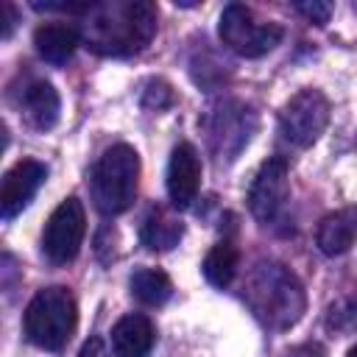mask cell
<instances>
[{
	"label": "cell",
	"mask_w": 357,
	"mask_h": 357,
	"mask_svg": "<svg viewBox=\"0 0 357 357\" xmlns=\"http://www.w3.org/2000/svg\"><path fill=\"white\" fill-rule=\"evenodd\" d=\"M156 17L151 0L95 3L81 25V42L98 56H137L156 36Z\"/></svg>",
	"instance_id": "cell-1"
},
{
	"label": "cell",
	"mask_w": 357,
	"mask_h": 357,
	"mask_svg": "<svg viewBox=\"0 0 357 357\" xmlns=\"http://www.w3.org/2000/svg\"><path fill=\"white\" fill-rule=\"evenodd\" d=\"M243 298L254 318L268 329H290L307 310V293L296 273L282 262L262 259L251 268L243 284Z\"/></svg>",
	"instance_id": "cell-2"
},
{
	"label": "cell",
	"mask_w": 357,
	"mask_h": 357,
	"mask_svg": "<svg viewBox=\"0 0 357 357\" xmlns=\"http://www.w3.org/2000/svg\"><path fill=\"white\" fill-rule=\"evenodd\" d=\"M25 335L33 346L45 351H61L78 326V307L67 287H42L25 307L22 315Z\"/></svg>",
	"instance_id": "cell-3"
},
{
	"label": "cell",
	"mask_w": 357,
	"mask_h": 357,
	"mask_svg": "<svg viewBox=\"0 0 357 357\" xmlns=\"http://www.w3.org/2000/svg\"><path fill=\"white\" fill-rule=\"evenodd\" d=\"M137 181H139V156L131 145L117 142L103 151V156L92 167L89 190L92 201L103 215H120L126 212L137 198Z\"/></svg>",
	"instance_id": "cell-4"
},
{
	"label": "cell",
	"mask_w": 357,
	"mask_h": 357,
	"mask_svg": "<svg viewBox=\"0 0 357 357\" xmlns=\"http://www.w3.org/2000/svg\"><path fill=\"white\" fill-rule=\"evenodd\" d=\"M201 128L206 134L212 156L218 162H234L257 131V114L248 103L237 98H223L206 109Z\"/></svg>",
	"instance_id": "cell-5"
},
{
	"label": "cell",
	"mask_w": 357,
	"mask_h": 357,
	"mask_svg": "<svg viewBox=\"0 0 357 357\" xmlns=\"http://www.w3.org/2000/svg\"><path fill=\"white\" fill-rule=\"evenodd\" d=\"M218 33H220V42L243 59H259V56L271 53L284 36L282 25H276L271 20H259L243 3H229L220 11Z\"/></svg>",
	"instance_id": "cell-6"
},
{
	"label": "cell",
	"mask_w": 357,
	"mask_h": 357,
	"mask_svg": "<svg viewBox=\"0 0 357 357\" xmlns=\"http://www.w3.org/2000/svg\"><path fill=\"white\" fill-rule=\"evenodd\" d=\"M84 234H86L84 204L75 195H70L50 212L42 231V251L53 265H67L78 257Z\"/></svg>",
	"instance_id": "cell-7"
},
{
	"label": "cell",
	"mask_w": 357,
	"mask_h": 357,
	"mask_svg": "<svg viewBox=\"0 0 357 357\" xmlns=\"http://www.w3.org/2000/svg\"><path fill=\"white\" fill-rule=\"evenodd\" d=\"M329 123V100L318 89H301L296 92L279 112V128L287 142L296 148H310L318 142Z\"/></svg>",
	"instance_id": "cell-8"
},
{
	"label": "cell",
	"mask_w": 357,
	"mask_h": 357,
	"mask_svg": "<svg viewBox=\"0 0 357 357\" xmlns=\"http://www.w3.org/2000/svg\"><path fill=\"white\" fill-rule=\"evenodd\" d=\"M290 184H287V162L284 156H271L259 165L248 184V209L259 223H271L284 201H287Z\"/></svg>",
	"instance_id": "cell-9"
},
{
	"label": "cell",
	"mask_w": 357,
	"mask_h": 357,
	"mask_svg": "<svg viewBox=\"0 0 357 357\" xmlns=\"http://www.w3.org/2000/svg\"><path fill=\"white\" fill-rule=\"evenodd\" d=\"M45 178H47V167L39 159H20L14 167H8L3 176V187H0L3 220H11L14 215H20L33 201Z\"/></svg>",
	"instance_id": "cell-10"
},
{
	"label": "cell",
	"mask_w": 357,
	"mask_h": 357,
	"mask_svg": "<svg viewBox=\"0 0 357 357\" xmlns=\"http://www.w3.org/2000/svg\"><path fill=\"white\" fill-rule=\"evenodd\" d=\"M201 187V156L190 142H178L167 165V195L173 206L184 209L195 201Z\"/></svg>",
	"instance_id": "cell-11"
},
{
	"label": "cell",
	"mask_w": 357,
	"mask_h": 357,
	"mask_svg": "<svg viewBox=\"0 0 357 357\" xmlns=\"http://www.w3.org/2000/svg\"><path fill=\"white\" fill-rule=\"evenodd\" d=\"M156 343V329L148 315L131 312L112 326V351L114 357H148Z\"/></svg>",
	"instance_id": "cell-12"
},
{
	"label": "cell",
	"mask_w": 357,
	"mask_h": 357,
	"mask_svg": "<svg viewBox=\"0 0 357 357\" xmlns=\"http://www.w3.org/2000/svg\"><path fill=\"white\" fill-rule=\"evenodd\" d=\"M20 109L25 114V120L39 128V131H47L59 123V112H61V100H59V92L53 89L50 81H31L22 86L20 92Z\"/></svg>",
	"instance_id": "cell-13"
},
{
	"label": "cell",
	"mask_w": 357,
	"mask_h": 357,
	"mask_svg": "<svg viewBox=\"0 0 357 357\" xmlns=\"http://www.w3.org/2000/svg\"><path fill=\"white\" fill-rule=\"evenodd\" d=\"M315 243L326 257L346 254L357 243V206L329 212L315 231Z\"/></svg>",
	"instance_id": "cell-14"
},
{
	"label": "cell",
	"mask_w": 357,
	"mask_h": 357,
	"mask_svg": "<svg viewBox=\"0 0 357 357\" xmlns=\"http://www.w3.org/2000/svg\"><path fill=\"white\" fill-rule=\"evenodd\" d=\"M78 45H81V28L70 22H45L33 31V47L50 64L70 61Z\"/></svg>",
	"instance_id": "cell-15"
},
{
	"label": "cell",
	"mask_w": 357,
	"mask_h": 357,
	"mask_svg": "<svg viewBox=\"0 0 357 357\" xmlns=\"http://www.w3.org/2000/svg\"><path fill=\"white\" fill-rule=\"evenodd\" d=\"M184 234V223L178 215H173L167 206H151L148 218L142 220V245L151 251H170L173 245H178Z\"/></svg>",
	"instance_id": "cell-16"
},
{
	"label": "cell",
	"mask_w": 357,
	"mask_h": 357,
	"mask_svg": "<svg viewBox=\"0 0 357 357\" xmlns=\"http://www.w3.org/2000/svg\"><path fill=\"white\" fill-rule=\"evenodd\" d=\"M128 287H131V296L148 307H159L170 298L173 293V282L165 271L159 268H137L128 279Z\"/></svg>",
	"instance_id": "cell-17"
},
{
	"label": "cell",
	"mask_w": 357,
	"mask_h": 357,
	"mask_svg": "<svg viewBox=\"0 0 357 357\" xmlns=\"http://www.w3.org/2000/svg\"><path fill=\"white\" fill-rule=\"evenodd\" d=\"M240 265V251L231 240H220L209 248V254L204 257V276L206 282H212L215 287H229L234 273Z\"/></svg>",
	"instance_id": "cell-18"
},
{
	"label": "cell",
	"mask_w": 357,
	"mask_h": 357,
	"mask_svg": "<svg viewBox=\"0 0 357 357\" xmlns=\"http://www.w3.org/2000/svg\"><path fill=\"white\" fill-rule=\"evenodd\" d=\"M142 103L148 109H156L159 112V109H165V106L173 103V92H170V86L165 81H151L148 89H145V95H142Z\"/></svg>",
	"instance_id": "cell-19"
},
{
	"label": "cell",
	"mask_w": 357,
	"mask_h": 357,
	"mask_svg": "<svg viewBox=\"0 0 357 357\" xmlns=\"http://www.w3.org/2000/svg\"><path fill=\"white\" fill-rule=\"evenodd\" d=\"M296 8H298L310 22H315V25H326V22H329V14H332V6H329V3H315V0H312V3H298Z\"/></svg>",
	"instance_id": "cell-20"
},
{
	"label": "cell",
	"mask_w": 357,
	"mask_h": 357,
	"mask_svg": "<svg viewBox=\"0 0 357 357\" xmlns=\"http://www.w3.org/2000/svg\"><path fill=\"white\" fill-rule=\"evenodd\" d=\"M3 11H6V25H3V39L11 36V28H14V6L11 3H3Z\"/></svg>",
	"instance_id": "cell-21"
},
{
	"label": "cell",
	"mask_w": 357,
	"mask_h": 357,
	"mask_svg": "<svg viewBox=\"0 0 357 357\" xmlns=\"http://www.w3.org/2000/svg\"><path fill=\"white\" fill-rule=\"evenodd\" d=\"M346 357H357V343H354V346L349 349V354H346Z\"/></svg>",
	"instance_id": "cell-22"
}]
</instances>
